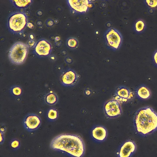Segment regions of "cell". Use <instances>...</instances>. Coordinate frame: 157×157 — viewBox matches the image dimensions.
I'll list each match as a JSON object with an SVG mask.
<instances>
[{
    "label": "cell",
    "instance_id": "cell-1",
    "mask_svg": "<svg viewBox=\"0 0 157 157\" xmlns=\"http://www.w3.org/2000/svg\"><path fill=\"white\" fill-rule=\"evenodd\" d=\"M53 150L64 152L73 157H81L84 151L83 142L79 136L71 134L58 135L52 140Z\"/></svg>",
    "mask_w": 157,
    "mask_h": 157
},
{
    "label": "cell",
    "instance_id": "cell-2",
    "mask_svg": "<svg viewBox=\"0 0 157 157\" xmlns=\"http://www.w3.org/2000/svg\"><path fill=\"white\" fill-rule=\"evenodd\" d=\"M134 124L136 132L146 136L157 129V113L150 107L139 109L135 113Z\"/></svg>",
    "mask_w": 157,
    "mask_h": 157
},
{
    "label": "cell",
    "instance_id": "cell-3",
    "mask_svg": "<svg viewBox=\"0 0 157 157\" xmlns=\"http://www.w3.org/2000/svg\"><path fill=\"white\" fill-rule=\"evenodd\" d=\"M27 25V17L24 12H16L11 14L8 17V27L10 31L13 33H22Z\"/></svg>",
    "mask_w": 157,
    "mask_h": 157
},
{
    "label": "cell",
    "instance_id": "cell-4",
    "mask_svg": "<svg viewBox=\"0 0 157 157\" xmlns=\"http://www.w3.org/2000/svg\"><path fill=\"white\" fill-rule=\"evenodd\" d=\"M29 47L26 44L21 42L15 43L8 52L10 61L13 64L19 65L23 63L26 59Z\"/></svg>",
    "mask_w": 157,
    "mask_h": 157
},
{
    "label": "cell",
    "instance_id": "cell-5",
    "mask_svg": "<svg viewBox=\"0 0 157 157\" xmlns=\"http://www.w3.org/2000/svg\"><path fill=\"white\" fill-rule=\"evenodd\" d=\"M104 38L107 46L113 50H118L121 45L122 37L121 33L116 29H108L104 34Z\"/></svg>",
    "mask_w": 157,
    "mask_h": 157
},
{
    "label": "cell",
    "instance_id": "cell-6",
    "mask_svg": "<svg viewBox=\"0 0 157 157\" xmlns=\"http://www.w3.org/2000/svg\"><path fill=\"white\" fill-rule=\"evenodd\" d=\"M67 1L70 10L73 13H86L92 5L91 1L88 0H68Z\"/></svg>",
    "mask_w": 157,
    "mask_h": 157
},
{
    "label": "cell",
    "instance_id": "cell-7",
    "mask_svg": "<svg viewBox=\"0 0 157 157\" xmlns=\"http://www.w3.org/2000/svg\"><path fill=\"white\" fill-rule=\"evenodd\" d=\"M104 110L105 115L109 118L117 117L122 113L120 103L114 99L108 100L105 103Z\"/></svg>",
    "mask_w": 157,
    "mask_h": 157
},
{
    "label": "cell",
    "instance_id": "cell-8",
    "mask_svg": "<svg viewBox=\"0 0 157 157\" xmlns=\"http://www.w3.org/2000/svg\"><path fill=\"white\" fill-rule=\"evenodd\" d=\"M79 75L74 70L68 69L62 72L60 78L61 85L66 87L74 86L79 80Z\"/></svg>",
    "mask_w": 157,
    "mask_h": 157
},
{
    "label": "cell",
    "instance_id": "cell-9",
    "mask_svg": "<svg viewBox=\"0 0 157 157\" xmlns=\"http://www.w3.org/2000/svg\"><path fill=\"white\" fill-rule=\"evenodd\" d=\"M52 48V45L49 41L45 39H41L36 42L33 47V51L38 56L45 57L50 54Z\"/></svg>",
    "mask_w": 157,
    "mask_h": 157
},
{
    "label": "cell",
    "instance_id": "cell-10",
    "mask_svg": "<svg viewBox=\"0 0 157 157\" xmlns=\"http://www.w3.org/2000/svg\"><path fill=\"white\" fill-rule=\"evenodd\" d=\"M23 124L26 130L29 132H32L37 129L40 126L41 120L37 115L29 114L24 118Z\"/></svg>",
    "mask_w": 157,
    "mask_h": 157
},
{
    "label": "cell",
    "instance_id": "cell-11",
    "mask_svg": "<svg viewBox=\"0 0 157 157\" xmlns=\"http://www.w3.org/2000/svg\"><path fill=\"white\" fill-rule=\"evenodd\" d=\"M133 96V92L128 88L121 86H118L116 88L113 98L120 103L127 102Z\"/></svg>",
    "mask_w": 157,
    "mask_h": 157
},
{
    "label": "cell",
    "instance_id": "cell-12",
    "mask_svg": "<svg viewBox=\"0 0 157 157\" xmlns=\"http://www.w3.org/2000/svg\"><path fill=\"white\" fill-rule=\"evenodd\" d=\"M136 149V145L133 141H127L120 148L118 155L119 157H130Z\"/></svg>",
    "mask_w": 157,
    "mask_h": 157
},
{
    "label": "cell",
    "instance_id": "cell-13",
    "mask_svg": "<svg viewBox=\"0 0 157 157\" xmlns=\"http://www.w3.org/2000/svg\"><path fill=\"white\" fill-rule=\"evenodd\" d=\"M107 131L104 127L97 126L94 128L92 131V136L95 140L102 141L105 140L107 136Z\"/></svg>",
    "mask_w": 157,
    "mask_h": 157
},
{
    "label": "cell",
    "instance_id": "cell-14",
    "mask_svg": "<svg viewBox=\"0 0 157 157\" xmlns=\"http://www.w3.org/2000/svg\"><path fill=\"white\" fill-rule=\"evenodd\" d=\"M136 94L138 98L144 100L149 98L151 95L150 89L144 85H142L139 87L136 90Z\"/></svg>",
    "mask_w": 157,
    "mask_h": 157
},
{
    "label": "cell",
    "instance_id": "cell-15",
    "mask_svg": "<svg viewBox=\"0 0 157 157\" xmlns=\"http://www.w3.org/2000/svg\"><path fill=\"white\" fill-rule=\"evenodd\" d=\"M10 1L17 8L25 9L29 7L33 3L31 0H11Z\"/></svg>",
    "mask_w": 157,
    "mask_h": 157
},
{
    "label": "cell",
    "instance_id": "cell-16",
    "mask_svg": "<svg viewBox=\"0 0 157 157\" xmlns=\"http://www.w3.org/2000/svg\"><path fill=\"white\" fill-rule=\"evenodd\" d=\"M45 101L46 104L50 105L56 104L58 101L57 95L54 92H50L47 93L45 97Z\"/></svg>",
    "mask_w": 157,
    "mask_h": 157
},
{
    "label": "cell",
    "instance_id": "cell-17",
    "mask_svg": "<svg viewBox=\"0 0 157 157\" xmlns=\"http://www.w3.org/2000/svg\"><path fill=\"white\" fill-rule=\"evenodd\" d=\"M46 116L48 120L51 121L56 120L59 116L57 110L54 108H51L47 111Z\"/></svg>",
    "mask_w": 157,
    "mask_h": 157
},
{
    "label": "cell",
    "instance_id": "cell-18",
    "mask_svg": "<svg viewBox=\"0 0 157 157\" xmlns=\"http://www.w3.org/2000/svg\"><path fill=\"white\" fill-rule=\"evenodd\" d=\"M134 29L135 31L138 33H141L145 29L146 25L144 21L142 19L137 20L134 24Z\"/></svg>",
    "mask_w": 157,
    "mask_h": 157
},
{
    "label": "cell",
    "instance_id": "cell-19",
    "mask_svg": "<svg viewBox=\"0 0 157 157\" xmlns=\"http://www.w3.org/2000/svg\"><path fill=\"white\" fill-rule=\"evenodd\" d=\"M10 92L12 95L18 97L22 94L23 91L22 88L20 86L15 85L11 87Z\"/></svg>",
    "mask_w": 157,
    "mask_h": 157
},
{
    "label": "cell",
    "instance_id": "cell-20",
    "mask_svg": "<svg viewBox=\"0 0 157 157\" xmlns=\"http://www.w3.org/2000/svg\"><path fill=\"white\" fill-rule=\"evenodd\" d=\"M66 44L69 48L71 49H75L77 47L78 42L76 38L70 37L67 40Z\"/></svg>",
    "mask_w": 157,
    "mask_h": 157
},
{
    "label": "cell",
    "instance_id": "cell-21",
    "mask_svg": "<svg viewBox=\"0 0 157 157\" xmlns=\"http://www.w3.org/2000/svg\"><path fill=\"white\" fill-rule=\"evenodd\" d=\"M10 145L11 147L14 149H17L20 147V141L17 139H13L10 142Z\"/></svg>",
    "mask_w": 157,
    "mask_h": 157
},
{
    "label": "cell",
    "instance_id": "cell-22",
    "mask_svg": "<svg viewBox=\"0 0 157 157\" xmlns=\"http://www.w3.org/2000/svg\"><path fill=\"white\" fill-rule=\"evenodd\" d=\"M145 3L148 7L151 9H155L157 8V0H146Z\"/></svg>",
    "mask_w": 157,
    "mask_h": 157
},
{
    "label": "cell",
    "instance_id": "cell-23",
    "mask_svg": "<svg viewBox=\"0 0 157 157\" xmlns=\"http://www.w3.org/2000/svg\"><path fill=\"white\" fill-rule=\"evenodd\" d=\"M0 144H2L4 141V133L5 131V128L4 127H1L0 128Z\"/></svg>",
    "mask_w": 157,
    "mask_h": 157
},
{
    "label": "cell",
    "instance_id": "cell-24",
    "mask_svg": "<svg viewBox=\"0 0 157 157\" xmlns=\"http://www.w3.org/2000/svg\"><path fill=\"white\" fill-rule=\"evenodd\" d=\"M153 59L155 64L157 66V50L154 52L153 56Z\"/></svg>",
    "mask_w": 157,
    "mask_h": 157
},
{
    "label": "cell",
    "instance_id": "cell-25",
    "mask_svg": "<svg viewBox=\"0 0 157 157\" xmlns=\"http://www.w3.org/2000/svg\"><path fill=\"white\" fill-rule=\"evenodd\" d=\"M34 41L33 40H29L27 43V45L29 47H34L35 44Z\"/></svg>",
    "mask_w": 157,
    "mask_h": 157
},
{
    "label": "cell",
    "instance_id": "cell-26",
    "mask_svg": "<svg viewBox=\"0 0 157 157\" xmlns=\"http://www.w3.org/2000/svg\"><path fill=\"white\" fill-rule=\"evenodd\" d=\"M53 22L52 20H50L47 22V24L48 26H51L53 25Z\"/></svg>",
    "mask_w": 157,
    "mask_h": 157
}]
</instances>
